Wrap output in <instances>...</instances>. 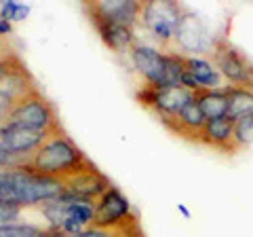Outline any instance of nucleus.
<instances>
[{"label": "nucleus", "mask_w": 253, "mask_h": 237, "mask_svg": "<svg viewBox=\"0 0 253 237\" xmlns=\"http://www.w3.org/2000/svg\"><path fill=\"white\" fill-rule=\"evenodd\" d=\"M89 163V159L83 155L72 140L66 136V131H57L46 136V140L41 144V148L30 157V159L19 165V168H28L42 176H51L57 180H66L74 176L78 170H83Z\"/></svg>", "instance_id": "obj_1"}, {"label": "nucleus", "mask_w": 253, "mask_h": 237, "mask_svg": "<svg viewBox=\"0 0 253 237\" xmlns=\"http://www.w3.org/2000/svg\"><path fill=\"white\" fill-rule=\"evenodd\" d=\"M0 176H2L0 201L19 205V208L38 205L63 195L61 180L42 176V174H36L28 168H6L0 170Z\"/></svg>", "instance_id": "obj_2"}, {"label": "nucleus", "mask_w": 253, "mask_h": 237, "mask_svg": "<svg viewBox=\"0 0 253 237\" xmlns=\"http://www.w3.org/2000/svg\"><path fill=\"white\" fill-rule=\"evenodd\" d=\"M4 125L46 133V136L61 131V125L57 121L53 104L38 89H32L30 93L17 100V104H15L13 113L9 115Z\"/></svg>", "instance_id": "obj_3"}, {"label": "nucleus", "mask_w": 253, "mask_h": 237, "mask_svg": "<svg viewBox=\"0 0 253 237\" xmlns=\"http://www.w3.org/2000/svg\"><path fill=\"white\" fill-rule=\"evenodd\" d=\"M184 9L186 6L171 0H150L141 6L139 23L154 38V43L161 45L163 53H173V36Z\"/></svg>", "instance_id": "obj_4"}, {"label": "nucleus", "mask_w": 253, "mask_h": 237, "mask_svg": "<svg viewBox=\"0 0 253 237\" xmlns=\"http://www.w3.org/2000/svg\"><path fill=\"white\" fill-rule=\"evenodd\" d=\"M213 43L215 41H211L205 21L194 11L184 9L175 28V36H173V53L181 51V55L188 53V58H196V53L211 51Z\"/></svg>", "instance_id": "obj_5"}, {"label": "nucleus", "mask_w": 253, "mask_h": 237, "mask_svg": "<svg viewBox=\"0 0 253 237\" xmlns=\"http://www.w3.org/2000/svg\"><path fill=\"white\" fill-rule=\"evenodd\" d=\"M196 93H192L186 87H150L144 85V89L137 91V100L144 104L146 108L154 110L158 118H169V117H177L181 113L190 100Z\"/></svg>", "instance_id": "obj_6"}, {"label": "nucleus", "mask_w": 253, "mask_h": 237, "mask_svg": "<svg viewBox=\"0 0 253 237\" xmlns=\"http://www.w3.org/2000/svg\"><path fill=\"white\" fill-rule=\"evenodd\" d=\"M63 195H70V197H76V199H86V201H95L112 184L110 180L101 174L95 165L89 161L83 170H78L74 176H70L63 180Z\"/></svg>", "instance_id": "obj_7"}, {"label": "nucleus", "mask_w": 253, "mask_h": 237, "mask_svg": "<svg viewBox=\"0 0 253 237\" xmlns=\"http://www.w3.org/2000/svg\"><path fill=\"white\" fill-rule=\"evenodd\" d=\"M141 6L144 2H137V0H101V2H84L83 9L86 15L99 17L114 26L133 28L139 21Z\"/></svg>", "instance_id": "obj_8"}, {"label": "nucleus", "mask_w": 253, "mask_h": 237, "mask_svg": "<svg viewBox=\"0 0 253 237\" xmlns=\"http://www.w3.org/2000/svg\"><path fill=\"white\" fill-rule=\"evenodd\" d=\"M211 58H213V66L217 68L221 78H226L234 87L243 85L249 59L243 58V53L236 47H232L226 38H215L213 49H211Z\"/></svg>", "instance_id": "obj_9"}, {"label": "nucleus", "mask_w": 253, "mask_h": 237, "mask_svg": "<svg viewBox=\"0 0 253 237\" xmlns=\"http://www.w3.org/2000/svg\"><path fill=\"white\" fill-rule=\"evenodd\" d=\"M133 68L144 76L150 87H165V74H167V55L154 49L150 45H133L129 51Z\"/></svg>", "instance_id": "obj_10"}, {"label": "nucleus", "mask_w": 253, "mask_h": 237, "mask_svg": "<svg viewBox=\"0 0 253 237\" xmlns=\"http://www.w3.org/2000/svg\"><path fill=\"white\" fill-rule=\"evenodd\" d=\"M131 216V205L129 199L118 191V188L110 186L108 191L104 193L95 203V216H93V223L91 227H114L118 223H123Z\"/></svg>", "instance_id": "obj_11"}, {"label": "nucleus", "mask_w": 253, "mask_h": 237, "mask_svg": "<svg viewBox=\"0 0 253 237\" xmlns=\"http://www.w3.org/2000/svg\"><path fill=\"white\" fill-rule=\"evenodd\" d=\"M161 123L165 125V127H169L173 133L181 136V138L192 140V142H201L203 129H205V123H207V118H205L203 110H201V106H199V102H196V96H194L184 108H181V113H179L177 117L163 118Z\"/></svg>", "instance_id": "obj_12"}, {"label": "nucleus", "mask_w": 253, "mask_h": 237, "mask_svg": "<svg viewBox=\"0 0 253 237\" xmlns=\"http://www.w3.org/2000/svg\"><path fill=\"white\" fill-rule=\"evenodd\" d=\"M203 144H207L211 148L224 153H236V144H234V121L230 117H221V118H213V121L205 123L203 129Z\"/></svg>", "instance_id": "obj_13"}, {"label": "nucleus", "mask_w": 253, "mask_h": 237, "mask_svg": "<svg viewBox=\"0 0 253 237\" xmlns=\"http://www.w3.org/2000/svg\"><path fill=\"white\" fill-rule=\"evenodd\" d=\"M95 216V201H86V199H76L72 197L68 203L66 216H63V223L59 227L61 233L66 235H74L81 233L84 229H89Z\"/></svg>", "instance_id": "obj_14"}, {"label": "nucleus", "mask_w": 253, "mask_h": 237, "mask_svg": "<svg viewBox=\"0 0 253 237\" xmlns=\"http://www.w3.org/2000/svg\"><path fill=\"white\" fill-rule=\"evenodd\" d=\"M141 231H139L137 218L131 214L126 220H123V223H118L114 227H106V229L89 227V229H84L81 233H74V235H66V233L57 231V229H46L42 237H135Z\"/></svg>", "instance_id": "obj_15"}, {"label": "nucleus", "mask_w": 253, "mask_h": 237, "mask_svg": "<svg viewBox=\"0 0 253 237\" xmlns=\"http://www.w3.org/2000/svg\"><path fill=\"white\" fill-rule=\"evenodd\" d=\"M196 102L203 110V115L207 121L213 118L228 117V96H226V87L224 89H203L196 93Z\"/></svg>", "instance_id": "obj_16"}, {"label": "nucleus", "mask_w": 253, "mask_h": 237, "mask_svg": "<svg viewBox=\"0 0 253 237\" xmlns=\"http://www.w3.org/2000/svg\"><path fill=\"white\" fill-rule=\"evenodd\" d=\"M186 66L201 89H221V74L211 61L203 58H188L186 55Z\"/></svg>", "instance_id": "obj_17"}, {"label": "nucleus", "mask_w": 253, "mask_h": 237, "mask_svg": "<svg viewBox=\"0 0 253 237\" xmlns=\"http://www.w3.org/2000/svg\"><path fill=\"white\" fill-rule=\"evenodd\" d=\"M228 96V117L232 121H239L245 117H253V91L245 87H226Z\"/></svg>", "instance_id": "obj_18"}, {"label": "nucleus", "mask_w": 253, "mask_h": 237, "mask_svg": "<svg viewBox=\"0 0 253 237\" xmlns=\"http://www.w3.org/2000/svg\"><path fill=\"white\" fill-rule=\"evenodd\" d=\"M26 76H30V72L17 53L0 58V85L11 81V78H26Z\"/></svg>", "instance_id": "obj_19"}, {"label": "nucleus", "mask_w": 253, "mask_h": 237, "mask_svg": "<svg viewBox=\"0 0 253 237\" xmlns=\"http://www.w3.org/2000/svg\"><path fill=\"white\" fill-rule=\"evenodd\" d=\"M234 144L236 151L253 144V117H245L234 121Z\"/></svg>", "instance_id": "obj_20"}, {"label": "nucleus", "mask_w": 253, "mask_h": 237, "mask_svg": "<svg viewBox=\"0 0 253 237\" xmlns=\"http://www.w3.org/2000/svg\"><path fill=\"white\" fill-rule=\"evenodd\" d=\"M46 229L34 227V225H0V237H42Z\"/></svg>", "instance_id": "obj_21"}, {"label": "nucleus", "mask_w": 253, "mask_h": 237, "mask_svg": "<svg viewBox=\"0 0 253 237\" xmlns=\"http://www.w3.org/2000/svg\"><path fill=\"white\" fill-rule=\"evenodd\" d=\"M19 214H21L19 205L0 201V225H11V223H15V220L19 218Z\"/></svg>", "instance_id": "obj_22"}, {"label": "nucleus", "mask_w": 253, "mask_h": 237, "mask_svg": "<svg viewBox=\"0 0 253 237\" xmlns=\"http://www.w3.org/2000/svg\"><path fill=\"white\" fill-rule=\"evenodd\" d=\"M6 168H17V163H15V159L4 151L2 142H0V170H6Z\"/></svg>", "instance_id": "obj_23"}, {"label": "nucleus", "mask_w": 253, "mask_h": 237, "mask_svg": "<svg viewBox=\"0 0 253 237\" xmlns=\"http://www.w3.org/2000/svg\"><path fill=\"white\" fill-rule=\"evenodd\" d=\"M17 9H19V4L17 2H4L2 4V11H0V17L2 19H15V13H17Z\"/></svg>", "instance_id": "obj_24"}, {"label": "nucleus", "mask_w": 253, "mask_h": 237, "mask_svg": "<svg viewBox=\"0 0 253 237\" xmlns=\"http://www.w3.org/2000/svg\"><path fill=\"white\" fill-rule=\"evenodd\" d=\"M241 87H245V89L253 91V61H249L247 72H245V81H243V85H241Z\"/></svg>", "instance_id": "obj_25"}, {"label": "nucleus", "mask_w": 253, "mask_h": 237, "mask_svg": "<svg viewBox=\"0 0 253 237\" xmlns=\"http://www.w3.org/2000/svg\"><path fill=\"white\" fill-rule=\"evenodd\" d=\"M11 53H15V51L11 49L9 41H6L4 36H0V58H6V55H11Z\"/></svg>", "instance_id": "obj_26"}, {"label": "nucleus", "mask_w": 253, "mask_h": 237, "mask_svg": "<svg viewBox=\"0 0 253 237\" xmlns=\"http://www.w3.org/2000/svg\"><path fill=\"white\" fill-rule=\"evenodd\" d=\"M11 32V23L0 17V36H4V34H9Z\"/></svg>", "instance_id": "obj_27"}, {"label": "nucleus", "mask_w": 253, "mask_h": 237, "mask_svg": "<svg viewBox=\"0 0 253 237\" xmlns=\"http://www.w3.org/2000/svg\"><path fill=\"white\" fill-rule=\"evenodd\" d=\"M30 13V9H28V6H23V4H19V9H17V13H15V19H23V17H26V15Z\"/></svg>", "instance_id": "obj_28"}, {"label": "nucleus", "mask_w": 253, "mask_h": 237, "mask_svg": "<svg viewBox=\"0 0 253 237\" xmlns=\"http://www.w3.org/2000/svg\"><path fill=\"white\" fill-rule=\"evenodd\" d=\"M0 191H2V176H0Z\"/></svg>", "instance_id": "obj_29"}]
</instances>
